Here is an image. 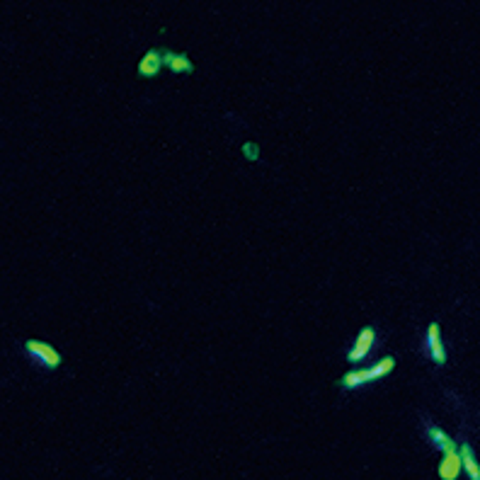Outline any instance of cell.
<instances>
[{"label": "cell", "mask_w": 480, "mask_h": 480, "mask_svg": "<svg viewBox=\"0 0 480 480\" xmlns=\"http://www.w3.org/2000/svg\"><path fill=\"white\" fill-rule=\"evenodd\" d=\"M163 64L168 66L170 70H175V73H187V70L194 68V64L187 59V56L177 54V51H170V49L163 51Z\"/></svg>", "instance_id": "8"}, {"label": "cell", "mask_w": 480, "mask_h": 480, "mask_svg": "<svg viewBox=\"0 0 480 480\" xmlns=\"http://www.w3.org/2000/svg\"><path fill=\"white\" fill-rule=\"evenodd\" d=\"M160 66H163V51L158 49H151L148 54L141 59L139 64V73L144 75V78H153V75H158Z\"/></svg>", "instance_id": "7"}, {"label": "cell", "mask_w": 480, "mask_h": 480, "mask_svg": "<svg viewBox=\"0 0 480 480\" xmlns=\"http://www.w3.org/2000/svg\"><path fill=\"white\" fill-rule=\"evenodd\" d=\"M393 367H396V359H393V356H383L381 362L372 364V367H367V369H356V372L345 374L340 383H342V388H345V391H354V388H362L364 383L374 381V378L386 376V374L391 372Z\"/></svg>", "instance_id": "1"}, {"label": "cell", "mask_w": 480, "mask_h": 480, "mask_svg": "<svg viewBox=\"0 0 480 480\" xmlns=\"http://www.w3.org/2000/svg\"><path fill=\"white\" fill-rule=\"evenodd\" d=\"M463 468V461H461V454L451 451V454H444V461L439 463V478L441 480H456Z\"/></svg>", "instance_id": "6"}, {"label": "cell", "mask_w": 480, "mask_h": 480, "mask_svg": "<svg viewBox=\"0 0 480 480\" xmlns=\"http://www.w3.org/2000/svg\"><path fill=\"white\" fill-rule=\"evenodd\" d=\"M374 342H376V332H374L372 327H362L359 335H356L354 345H352L349 354H347V359H349V362H364L369 356V352L374 349Z\"/></svg>", "instance_id": "3"}, {"label": "cell", "mask_w": 480, "mask_h": 480, "mask_svg": "<svg viewBox=\"0 0 480 480\" xmlns=\"http://www.w3.org/2000/svg\"><path fill=\"white\" fill-rule=\"evenodd\" d=\"M427 354L434 359L436 364H444L446 362V349L441 345V335H439V325L436 323H430L427 327V345H425Z\"/></svg>", "instance_id": "4"}, {"label": "cell", "mask_w": 480, "mask_h": 480, "mask_svg": "<svg viewBox=\"0 0 480 480\" xmlns=\"http://www.w3.org/2000/svg\"><path fill=\"white\" fill-rule=\"evenodd\" d=\"M459 454H461V461H463V468H465V473H468V478L480 480V465H478V461H475L473 449H470L468 444H461Z\"/></svg>", "instance_id": "9"}, {"label": "cell", "mask_w": 480, "mask_h": 480, "mask_svg": "<svg viewBox=\"0 0 480 480\" xmlns=\"http://www.w3.org/2000/svg\"><path fill=\"white\" fill-rule=\"evenodd\" d=\"M427 439H430V444L434 446V449H439L441 454H451V451H456V441L451 439L446 432H441L436 425H427Z\"/></svg>", "instance_id": "5"}, {"label": "cell", "mask_w": 480, "mask_h": 480, "mask_svg": "<svg viewBox=\"0 0 480 480\" xmlns=\"http://www.w3.org/2000/svg\"><path fill=\"white\" fill-rule=\"evenodd\" d=\"M243 153H245V158H250V160H258L260 158V151H258V146H255V144H245L243 146Z\"/></svg>", "instance_id": "10"}, {"label": "cell", "mask_w": 480, "mask_h": 480, "mask_svg": "<svg viewBox=\"0 0 480 480\" xmlns=\"http://www.w3.org/2000/svg\"><path fill=\"white\" fill-rule=\"evenodd\" d=\"M25 349H27V354L32 356V362L39 364V367H44V369H56L61 364L59 352H56L51 345H46V342H41V340H30L25 345Z\"/></svg>", "instance_id": "2"}]
</instances>
